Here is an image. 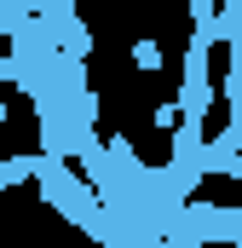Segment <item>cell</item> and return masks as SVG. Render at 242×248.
<instances>
[{
    "mask_svg": "<svg viewBox=\"0 0 242 248\" xmlns=\"http://www.w3.org/2000/svg\"><path fill=\"white\" fill-rule=\"evenodd\" d=\"M0 127H6V98H0Z\"/></svg>",
    "mask_w": 242,
    "mask_h": 248,
    "instance_id": "7a4b0ae2",
    "label": "cell"
},
{
    "mask_svg": "<svg viewBox=\"0 0 242 248\" xmlns=\"http://www.w3.org/2000/svg\"><path fill=\"white\" fill-rule=\"evenodd\" d=\"M35 173H46V156H12V162H0V190L23 185V179H35Z\"/></svg>",
    "mask_w": 242,
    "mask_h": 248,
    "instance_id": "6da1fadb",
    "label": "cell"
}]
</instances>
